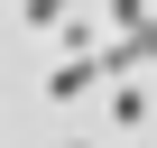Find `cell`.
Returning <instances> with one entry per match:
<instances>
[{"label":"cell","instance_id":"obj_1","mask_svg":"<svg viewBox=\"0 0 157 148\" xmlns=\"http://www.w3.org/2000/svg\"><path fill=\"white\" fill-rule=\"evenodd\" d=\"M93 84H102L93 56H56V65H46V102H74V93H93Z\"/></svg>","mask_w":157,"mask_h":148},{"label":"cell","instance_id":"obj_2","mask_svg":"<svg viewBox=\"0 0 157 148\" xmlns=\"http://www.w3.org/2000/svg\"><path fill=\"white\" fill-rule=\"evenodd\" d=\"M111 120H120V130H148V84H139V74H120V93H111Z\"/></svg>","mask_w":157,"mask_h":148},{"label":"cell","instance_id":"obj_3","mask_svg":"<svg viewBox=\"0 0 157 148\" xmlns=\"http://www.w3.org/2000/svg\"><path fill=\"white\" fill-rule=\"evenodd\" d=\"M65 10H74V0H19V19H28L37 37H56V28H65Z\"/></svg>","mask_w":157,"mask_h":148},{"label":"cell","instance_id":"obj_4","mask_svg":"<svg viewBox=\"0 0 157 148\" xmlns=\"http://www.w3.org/2000/svg\"><path fill=\"white\" fill-rule=\"evenodd\" d=\"M56 46H65V56H93V19H74V10H65V28H56Z\"/></svg>","mask_w":157,"mask_h":148},{"label":"cell","instance_id":"obj_5","mask_svg":"<svg viewBox=\"0 0 157 148\" xmlns=\"http://www.w3.org/2000/svg\"><path fill=\"white\" fill-rule=\"evenodd\" d=\"M148 10H157V0H111V28H139Z\"/></svg>","mask_w":157,"mask_h":148},{"label":"cell","instance_id":"obj_6","mask_svg":"<svg viewBox=\"0 0 157 148\" xmlns=\"http://www.w3.org/2000/svg\"><path fill=\"white\" fill-rule=\"evenodd\" d=\"M65 148H102V139H65Z\"/></svg>","mask_w":157,"mask_h":148}]
</instances>
